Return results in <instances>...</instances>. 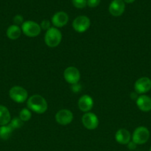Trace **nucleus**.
<instances>
[{
	"label": "nucleus",
	"mask_w": 151,
	"mask_h": 151,
	"mask_svg": "<svg viewBox=\"0 0 151 151\" xmlns=\"http://www.w3.org/2000/svg\"><path fill=\"white\" fill-rule=\"evenodd\" d=\"M13 130L9 125H3L0 127V139L6 140L10 138Z\"/></svg>",
	"instance_id": "a211bd4d"
},
{
	"label": "nucleus",
	"mask_w": 151,
	"mask_h": 151,
	"mask_svg": "<svg viewBox=\"0 0 151 151\" xmlns=\"http://www.w3.org/2000/svg\"><path fill=\"white\" fill-rule=\"evenodd\" d=\"M9 95L10 97L14 102L18 103H24L25 100L28 99V91L24 88L21 86H13L10 88L9 91Z\"/></svg>",
	"instance_id": "39448f33"
},
{
	"label": "nucleus",
	"mask_w": 151,
	"mask_h": 151,
	"mask_svg": "<svg viewBox=\"0 0 151 151\" xmlns=\"http://www.w3.org/2000/svg\"><path fill=\"white\" fill-rule=\"evenodd\" d=\"M64 78L65 81L70 84L78 83L80 80V72L77 68L74 66L68 67L64 72Z\"/></svg>",
	"instance_id": "6e6552de"
},
{
	"label": "nucleus",
	"mask_w": 151,
	"mask_h": 151,
	"mask_svg": "<svg viewBox=\"0 0 151 151\" xmlns=\"http://www.w3.org/2000/svg\"><path fill=\"white\" fill-rule=\"evenodd\" d=\"M90 25V21L85 16H79L73 22V27L76 32H84L88 29Z\"/></svg>",
	"instance_id": "423d86ee"
},
{
	"label": "nucleus",
	"mask_w": 151,
	"mask_h": 151,
	"mask_svg": "<svg viewBox=\"0 0 151 151\" xmlns=\"http://www.w3.org/2000/svg\"><path fill=\"white\" fill-rule=\"evenodd\" d=\"M130 133L124 128H121L115 133V139L121 145H127L130 142Z\"/></svg>",
	"instance_id": "2eb2a0df"
},
{
	"label": "nucleus",
	"mask_w": 151,
	"mask_h": 151,
	"mask_svg": "<svg viewBox=\"0 0 151 151\" xmlns=\"http://www.w3.org/2000/svg\"><path fill=\"white\" fill-rule=\"evenodd\" d=\"M72 2L73 5L78 9L84 8L87 5V0H72Z\"/></svg>",
	"instance_id": "412c9836"
},
{
	"label": "nucleus",
	"mask_w": 151,
	"mask_h": 151,
	"mask_svg": "<svg viewBox=\"0 0 151 151\" xmlns=\"http://www.w3.org/2000/svg\"><path fill=\"white\" fill-rule=\"evenodd\" d=\"M82 123L88 130H94L99 125V119L97 116L91 112H87L82 116Z\"/></svg>",
	"instance_id": "1a4fd4ad"
},
{
	"label": "nucleus",
	"mask_w": 151,
	"mask_h": 151,
	"mask_svg": "<svg viewBox=\"0 0 151 151\" xmlns=\"http://www.w3.org/2000/svg\"><path fill=\"white\" fill-rule=\"evenodd\" d=\"M10 122V114L8 109L3 106H0V125H7Z\"/></svg>",
	"instance_id": "dca6fc26"
},
{
	"label": "nucleus",
	"mask_w": 151,
	"mask_h": 151,
	"mask_svg": "<svg viewBox=\"0 0 151 151\" xmlns=\"http://www.w3.org/2000/svg\"><path fill=\"white\" fill-rule=\"evenodd\" d=\"M27 105L29 110L37 114H44L47 109V101L44 97L38 94H35L29 97Z\"/></svg>",
	"instance_id": "f257e3e1"
},
{
	"label": "nucleus",
	"mask_w": 151,
	"mask_h": 151,
	"mask_svg": "<svg viewBox=\"0 0 151 151\" xmlns=\"http://www.w3.org/2000/svg\"><path fill=\"white\" fill-rule=\"evenodd\" d=\"M137 93L136 92H133L130 94V97H131L132 100H137L138 99V96H137Z\"/></svg>",
	"instance_id": "bb28decb"
},
{
	"label": "nucleus",
	"mask_w": 151,
	"mask_h": 151,
	"mask_svg": "<svg viewBox=\"0 0 151 151\" xmlns=\"http://www.w3.org/2000/svg\"><path fill=\"white\" fill-rule=\"evenodd\" d=\"M55 119L59 125H67L72 122L73 119V115L70 110L62 109L56 113Z\"/></svg>",
	"instance_id": "9d476101"
},
{
	"label": "nucleus",
	"mask_w": 151,
	"mask_h": 151,
	"mask_svg": "<svg viewBox=\"0 0 151 151\" xmlns=\"http://www.w3.org/2000/svg\"><path fill=\"white\" fill-rule=\"evenodd\" d=\"M68 20H69L68 15L63 11L57 12L52 17V23L57 27H62L66 25Z\"/></svg>",
	"instance_id": "f8f14e48"
},
{
	"label": "nucleus",
	"mask_w": 151,
	"mask_h": 151,
	"mask_svg": "<svg viewBox=\"0 0 151 151\" xmlns=\"http://www.w3.org/2000/svg\"><path fill=\"white\" fill-rule=\"evenodd\" d=\"M101 0H87V4L90 7H96L100 3Z\"/></svg>",
	"instance_id": "4be33fe9"
},
{
	"label": "nucleus",
	"mask_w": 151,
	"mask_h": 151,
	"mask_svg": "<svg viewBox=\"0 0 151 151\" xmlns=\"http://www.w3.org/2000/svg\"><path fill=\"white\" fill-rule=\"evenodd\" d=\"M125 4L123 0H113L109 6V12L112 16H120L124 11Z\"/></svg>",
	"instance_id": "9b49d317"
},
{
	"label": "nucleus",
	"mask_w": 151,
	"mask_h": 151,
	"mask_svg": "<svg viewBox=\"0 0 151 151\" xmlns=\"http://www.w3.org/2000/svg\"><path fill=\"white\" fill-rule=\"evenodd\" d=\"M23 33L28 37H36L41 32V27L36 22L33 21H27L22 24Z\"/></svg>",
	"instance_id": "7ed1b4c3"
},
{
	"label": "nucleus",
	"mask_w": 151,
	"mask_h": 151,
	"mask_svg": "<svg viewBox=\"0 0 151 151\" xmlns=\"http://www.w3.org/2000/svg\"><path fill=\"white\" fill-rule=\"evenodd\" d=\"M23 125V121H22L20 119V118H13L11 121H10V123L9 124V126L12 128L13 130L14 129H18V128H21Z\"/></svg>",
	"instance_id": "aec40b11"
},
{
	"label": "nucleus",
	"mask_w": 151,
	"mask_h": 151,
	"mask_svg": "<svg viewBox=\"0 0 151 151\" xmlns=\"http://www.w3.org/2000/svg\"><path fill=\"white\" fill-rule=\"evenodd\" d=\"M62 35L60 31L56 27H50L47 29L44 35L45 44L49 47H56L60 44Z\"/></svg>",
	"instance_id": "f03ea898"
},
{
	"label": "nucleus",
	"mask_w": 151,
	"mask_h": 151,
	"mask_svg": "<svg viewBox=\"0 0 151 151\" xmlns=\"http://www.w3.org/2000/svg\"><path fill=\"white\" fill-rule=\"evenodd\" d=\"M22 29L17 25H11L7 29V36L11 40H16L20 37Z\"/></svg>",
	"instance_id": "f3484780"
},
{
	"label": "nucleus",
	"mask_w": 151,
	"mask_h": 151,
	"mask_svg": "<svg viewBox=\"0 0 151 151\" xmlns=\"http://www.w3.org/2000/svg\"><path fill=\"white\" fill-rule=\"evenodd\" d=\"M31 116H32L31 112L28 109H23L21 111L20 113H19V118L23 122H26V121L30 120L31 118Z\"/></svg>",
	"instance_id": "6ab92c4d"
},
{
	"label": "nucleus",
	"mask_w": 151,
	"mask_h": 151,
	"mask_svg": "<svg viewBox=\"0 0 151 151\" xmlns=\"http://www.w3.org/2000/svg\"><path fill=\"white\" fill-rule=\"evenodd\" d=\"M136 145H136V143L133 142V141H130V142L127 144V147H128L130 150H134V149H136Z\"/></svg>",
	"instance_id": "a878e982"
},
{
	"label": "nucleus",
	"mask_w": 151,
	"mask_h": 151,
	"mask_svg": "<svg viewBox=\"0 0 151 151\" xmlns=\"http://www.w3.org/2000/svg\"><path fill=\"white\" fill-rule=\"evenodd\" d=\"M126 3H133L135 0H123Z\"/></svg>",
	"instance_id": "cd10ccee"
},
{
	"label": "nucleus",
	"mask_w": 151,
	"mask_h": 151,
	"mask_svg": "<svg viewBox=\"0 0 151 151\" xmlns=\"http://www.w3.org/2000/svg\"><path fill=\"white\" fill-rule=\"evenodd\" d=\"M13 22L16 24V25L17 24H23V17H22L21 15H16L14 18H13Z\"/></svg>",
	"instance_id": "b1692460"
},
{
	"label": "nucleus",
	"mask_w": 151,
	"mask_h": 151,
	"mask_svg": "<svg viewBox=\"0 0 151 151\" xmlns=\"http://www.w3.org/2000/svg\"><path fill=\"white\" fill-rule=\"evenodd\" d=\"M72 90L73 92H78V91L81 90V86L78 85V83L73 84V85L72 86Z\"/></svg>",
	"instance_id": "393cba45"
},
{
	"label": "nucleus",
	"mask_w": 151,
	"mask_h": 151,
	"mask_svg": "<svg viewBox=\"0 0 151 151\" xmlns=\"http://www.w3.org/2000/svg\"><path fill=\"white\" fill-rule=\"evenodd\" d=\"M135 91L137 94H144L151 89V80L147 77H142L134 84Z\"/></svg>",
	"instance_id": "0eeeda50"
},
{
	"label": "nucleus",
	"mask_w": 151,
	"mask_h": 151,
	"mask_svg": "<svg viewBox=\"0 0 151 151\" xmlns=\"http://www.w3.org/2000/svg\"><path fill=\"white\" fill-rule=\"evenodd\" d=\"M150 138V131L146 127H138L134 131L132 137L133 142L136 145H143L148 141Z\"/></svg>",
	"instance_id": "20e7f679"
},
{
	"label": "nucleus",
	"mask_w": 151,
	"mask_h": 151,
	"mask_svg": "<svg viewBox=\"0 0 151 151\" xmlns=\"http://www.w3.org/2000/svg\"><path fill=\"white\" fill-rule=\"evenodd\" d=\"M41 28L44 30L49 29L50 28V22L48 20H43L41 23Z\"/></svg>",
	"instance_id": "5701e85b"
},
{
	"label": "nucleus",
	"mask_w": 151,
	"mask_h": 151,
	"mask_svg": "<svg viewBox=\"0 0 151 151\" xmlns=\"http://www.w3.org/2000/svg\"><path fill=\"white\" fill-rule=\"evenodd\" d=\"M150 151H151V147H150Z\"/></svg>",
	"instance_id": "c85d7f7f"
},
{
	"label": "nucleus",
	"mask_w": 151,
	"mask_h": 151,
	"mask_svg": "<svg viewBox=\"0 0 151 151\" xmlns=\"http://www.w3.org/2000/svg\"><path fill=\"white\" fill-rule=\"evenodd\" d=\"M78 106L80 110L83 112H88L93 106V100L89 95H83L78 100Z\"/></svg>",
	"instance_id": "ddd939ff"
},
{
	"label": "nucleus",
	"mask_w": 151,
	"mask_h": 151,
	"mask_svg": "<svg viewBox=\"0 0 151 151\" xmlns=\"http://www.w3.org/2000/svg\"><path fill=\"white\" fill-rule=\"evenodd\" d=\"M136 105L142 111H151V98L144 94L139 96L136 100Z\"/></svg>",
	"instance_id": "4468645a"
}]
</instances>
